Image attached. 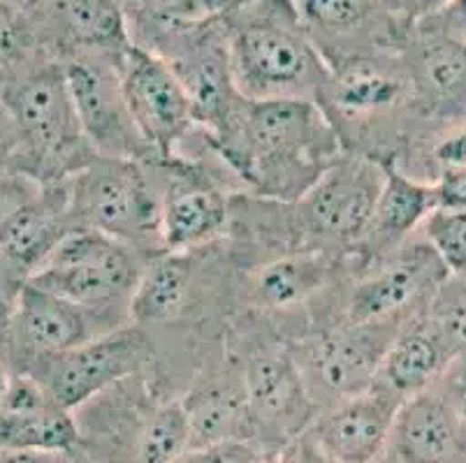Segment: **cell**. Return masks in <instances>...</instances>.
I'll return each instance as SVG.
<instances>
[{
  "mask_svg": "<svg viewBox=\"0 0 466 463\" xmlns=\"http://www.w3.org/2000/svg\"><path fill=\"white\" fill-rule=\"evenodd\" d=\"M79 448L77 419L58 406L37 410H5L0 408V452L45 449L72 454Z\"/></svg>",
  "mask_w": 466,
  "mask_h": 463,
  "instance_id": "f546056e",
  "label": "cell"
},
{
  "mask_svg": "<svg viewBox=\"0 0 466 463\" xmlns=\"http://www.w3.org/2000/svg\"><path fill=\"white\" fill-rule=\"evenodd\" d=\"M334 257L323 250L281 253L258 267L248 297L262 313H290L329 286Z\"/></svg>",
  "mask_w": 466,
  "mask_h": 463,
  "instance_id": "484cf974",
  "label": "cell"
},
{
  "mask_svg": "<svg viewBox=\"0 0 466 463\" xmlns=\"http://www.w3.org/2000/svg\"><path fill=\"white\" fill-rule=\"evenodd\" d=\"M404 61L413 82V102L448 109L466 96V42L418 24L404 42Z\"/></svg>",
  "mask_w": 466,
  "mask_h": 463,
  "instance_id": "44dd1931",
  "label": "cell"
},
{
  "mask_svg": "<svg viewBox=\"0 0 466 463\" xmlns=\"http://www.w3.org/2000/svg\"><path fill=\"white\" fill-rule=\"evenodd\" d=\"M163 209L160 239L165 253H195L216 244L232 225V197L218 178L195 163L158 165Z\"/></svg>",
  "mask_w": 466,
  "mask_h": 463,
  "instance_id": "9a60e30c",
  "label": "cell"
},
{
  "mask_svg": "<svg viewBox=\"0 0 466 463\" xmlns=\"http://www.w3.org/2000/svg\"><path fill=\"white\" fill-rule=\"evenodd\" d=\"M277 452L258 440H230L209 448L188 449L177 463H265Z\"/></svg>",
  "mask_w": 466,
  "mask_h": 463,
  "instance_id": "836d02e7",
  "label": "cell"
},
{
  "mask_svg": "<svg viewBox=\"0 0 466 463\" xmlns=\"http://www.w3.org/2000/svg\"><path fill=\"white\" fill-rule=\"evenodd\" d=\"M451 276L430 241H406L388 260L370 267L350 287L346 322H409L430 308Z\"/></svg>",
  "mask_w": 466,
  "mask_h": 463,
  "instance_id": "4fadbf2b",
  "label": "cell"
},
{
  "mask_svg": "<svg viewBox=\"0 0 466 463\" xmlns=\"http://www.w3.org/2000/svg\"><path fill=\"white\" fill-rule=\"evenodd\" d=\"M181 403L188 418L190 449L230 440H256L241 371L239 376H209L195 385Z\"/></svg>",
  "mask_w": 466,
  "mask_h": 463,
  "instance_id": "d4e9b609",
  "label": "cell"
},
{
  "mask_svg": "<svg viewBox=\"0 0 466 463\" xmlns=\"http://www.w3.org/2000/svg\"><path fill=\"white\" fill-rule=\"evenodd\" d=\"M427 317L455 359L466 362V274H451L436 290Z\"/></svg>",
  "mask_w": 466,
  "mask_h": 463,
  "instance_id": "1f68e13d",
  "label": "cell"
},
{
  "mask_svg": "<svg viewBox=\"0 0 466 463\" xmlns=\"http://www.w3.org/2000/svg\"><path fill=\"white\" fill-rule=\"evenodd\" d=\"M179 76L207 142H223L239 123L247 97L235 86L220 12L175 33L154 51Z\"/></svg>",
  "mask_w": 466,
  "mask_h": 463,
  "instance_id": "52a82bcc",
  "label": "cell"
},
{
  "mask_svg": "<svg viewBox=\"0 0 466 463\" xmlns=\"http://www.w3.org/2000/svg\"><path fill=\"white\" fill-rule=\"evenodd\" d=\"M380 160L343 153L304 197L290 204L295 250L355 253L383 188Z\"/></svg>",
  "mask_w": 466,
  "mask_h": 463,
  "instance_id": "8992f818",
  "label": "cell"
},
{
  "mask_svg": "<svg viewBox=\"0 0 466 463\" xmlns=\"http://www.w3.org/2000/svg\"><path fill=\"white\" fill-rule=\"evenodd\" d=\"M0 3H7V5L21 7V10L31 12V15L35 16L37 12H40V7H42V3H45V0H0Z\"/></svg>",
  "mask_w": 466,
  "mask_h": 463,
  "instance_id": "f6af8a7d",
  "label": "cell"
},
{
  "mask_svg": "<svg viewBox=\"0 0 466 463\" xmlns=\"http://www.w3.org/2000/svg\"><path fill=\"white\" fill-rule=\"evenodd\" d=\"M434 160L443 169H461L466 167V127L446 135L434 144Z\"/></svg>",
  "mask_w": 466,
  "mask_h": 463,
  "instance_id": "74e56055",
  "label": "cell"
},
{
  "mask_svg": "<svg viewBox=\"0 0 466 463\" xmlns=\"http://www.w3.org/2000/svg\"><path fill=\"white\" fill-rule=\"evenodd\" d=\"M149 362V337L144 327L130 322L66 352L37 357L24 373L35 377L58 408L75 413L118 382L139 376Z\"/></svg>",
  "mask_w": 466,
  "mask_h": 463,
  "instance_id": "9c48e42d",
  "label": "cell"
},
{
  "mask_svg": "<svg viewBox=\"0 0 466 463\" xmlns=\"http://www.w3.org/2000/svg\"><path fill=\"white\" fill-rule=\"evenodd\" d=\"M118 72L135 126L158 165L179 163L184 144L200 130L179 76L165 58L137 45L121 54Z\"/></svg>",
  "mask_w": 466,
  "mask_h": 463,
  "instance_id": "8fae6325",
  "label": "cell"
},
{
  "mask_svg": "<svg viewBox=\"0 0 466 463\" xmlns=\"http://www.w3.org/2000/svg\"><path fill=\"white\" fill-rule=\"evenodd\" d=\"M19 148V137H16V127L12 121V114L7 105L0 100V156H12Z\"/></svg>",
  "mask_w": 466,
  "mask_h": 463,
  "instance_id": "b9f144b4",
  "label": "cell"
},
{
  "mask_svg": "<svg viewBox=\"0 0 466 463\" xmlns=\"http://www.w3.org/2000/svg\"><path fill=\"white\" fill-rule=\"evenodd\" d=\"M118 327L126 325L42 290L28 280L21 283L12 304L10 334L26 355V364L37 357L82 346Z\"/></svg>",
  "mask_w": 466,
  "mask_h": 463,
  "instance_id": "ac0fdd59",
  "label": "cell"
},
{
  "mask_svg": "<svg viewBox=\"0 0 466 463\" xmlns=\"http://www.w3.org/2000/svg\"><path fill=\"white\" fill-rule=\"evenodd\" d=\"M10 320H12V304L5 299H0V341L10 334Z\"/></svg>",
  "mask_w": 466,
  "mask_h": 463,
  "instance_id": "7bdbcfd3",
  "label": "cell"
},
{
  "mask_svg": "<svg viewBox=\"0 0 466 463\" xmlns=\"http://www.w3.org/2000/svg\"><path fill=\"white\" fill-rule=\"evenodd\" d=\"M67 91L93 151L103 158L158 165L126 102L118 58L107 51L72 49L58 54Z\"/></svg>",
  "mask_w": 466,
  "mask_h": 463,
  "instance_id": "ba28073f",
  "label": "cell"
},
{
  "mask_svg": "<svg viewBox=\"0 0 466 463\" xmlns=\"http://www.w3.org/2000/svg\"><path fill=\"white\" fill-rule=\"evenodd\" d=\"M404 322H346L323 331L309 343L298 364L307 382L309 397L325 408L374 388L383 357ZM323 408V410H325Z\"/></svg>",
  "mask_w": 466,
  "mask_h": 463,
  "instance_id": "7c38bea8",
  "label": "cell"
},
{
  "mask_svg": "<svg viewBox=\"0 0 466 463\" xmlns=\"http://www.w3.org/2000/svg\"><path fill=\"white\" fill-rule=\"evenodd\" d=\"M420 229L451 274H466V211L434 209Z\"/></svg>",
  "mask_w": 466,
  "mask_h": 463,
  "instance_id": "d6a6232c",
  "label": "cell"
},
{
  "mask_svg": "<svg viewBox=\"0 0 466 463\" xmlns=\"http://www.w3.org/2000/svg\"><path fill=\"white\" fill-rule=\"evenodd\" d=\"M253 438L262 445L298 440L316 419L298 357L283 346H265L251 352L241 368Z\"/></svg>",
  "mask_w": 466,
  "mask_h": 463,
  "instance_id": "5bb4252c",
  "label": "cell"
},
{
  "mask_svg": "<svg viewBox=\"0 0 466 463\" xmlns=\"http://www.w3.org/2000/svg\"><path fill=\"white\" fill-rule=\"evenodd\" d=\"M45 184L24 169H0V227L42 193Z\"/></svg>",
  "mask_w": 466,
  "mask_h": 463,
  "instance_id": "e575fe53",
  "label": "cell"
},
{
  "mask_svg": "<svg viewBox=\"0 0 466 463\" xmlns=\"http://www.w3.org/2000/svg\"><path fill=\"white\" fill-rule=\"evenodd\" d=\"M0 463H70V454L45 452V449H16V452H0Z\"/></svg>",
  "mask_w": 466,
  "mask_h": 463,
  "instance_id": "60d3db41",
  "label": "cell"
},
{
  "mask_svg": "<svg viewBox=\"0 0 466 463\" xmlns=\"http://www.w3.org/2000/svg\"><path fill=\"white\" fill-rule=\"evenodd\" d=\"M304 31L328 67L400 49L410 31L390 19L379 0H292Z\"/></svg>",
  "mask_w": 466,
  "mask_h": 463,
  "instance_id": "2e32d148",
  "label": "cell"
},
{
  "mask_svg": "<svg viewBox=\"0 0 466 463\" xmlns=\"http://www.w3.org/2000/svg\"><path fill=\"white\" fill-rule=\"evenodd\" d=\"M12 373H10V368L5 367V364L0 362V406H3V403H5V398H7V394H10V388H12Z\"/></svg>",
  "mask_w": 466,
  "mask_h": 463,
  "instance_id": "ee69618b",
  "label": "cell"
},
{
  "mask_svg": "<svg viewBox=\"0 0 466 463\" xmlns=\"http://www.w3.org/2000/svg\"><path fill=\"white\" fill-rule=\"evenodd\" d=\"M211 151L251 197L292 204L346 148L316 100L279 97L248 100L235 133Z\"/></svg>",
  "mask_w": 466,
  "mask_h": 463,
  "instance_id": "6da1fadb",
  "label": "cell"
},
{
  "mask_svg": "<svg viewBox=\"0 0 466 463\" xmlns=\"http://www.w3.org/2000/svg\"><path fill=\"white\" fill-rule=\"evenodd\" d=\"M383 188L376 199L374 216L367 235L353 253L362 260L364 269L395 255L436 209L431 184H422L401 172L395 160H383Z\"/></svg>",
  "mask_w": 466,
  "mask_h": 463,
  "instance_id": "d6986e66",
  "label": "cell"
},
{
  "mask_svg": "<svg viewBox=\"0 0 466 463\" xmlns=\"http://www.w3.org/2000/svg\"><path fill=\"white\" fill-rule=\"evenodd\" d=\"M133 45L156 51L167 37L223 10L220 0H118Z\"/></svg>",
  "mask_w": 466,
  "mask_h": 463,
  "instance_id": "f1b7e54d",
  "label": "cell"
},
{
  "mask_svg": "<svg viewBox=\"0 0 466 463\" xmlns=\"http://www.w3.org/2000/svg\"><path fill=\"white\" fill-rule=\"evenodd\" d=\"M265 463H286V458H283V452L281 454H272V457H269V458H267V461Z\"/></svg>",
  "mask_w": 466,
  "mask_h": 463,
  "instance_id": "c3c4849f",
  "label": "cell"
},
{
  "mask_svg": "<svg viewBox=\"0 0 466 463\" xmlns=\"http://www.w3.org/2000/svg\"><path fill=\"white\" fill-rule=\"evenodd\" d=\"M452 362L455 357L425 311L410 317L397 331L395 341L385 352L376 382L406 401L434 388Z\"/></svg>",
  "mask_w": 466,
  "mask_h": 463,
  "instance_id": "603a6c76",
  "label": "cell"
},
{
  "mask_svg": "<svg viewBox=\"0 0 466 463\" xmlns=\"http://www.w3.org/2000/svg\"><path fill=\"white\" fill-rule=\"evenodd\" d=\"M72 227H91L142 253H165L160 239L163 188L156 165L103 158L66 178Z\"/></svg>",
  "mask_w": 466,
  "mask_h": 463,
  "instance_id": "277c9868",
  "label": "cell"
},
{
  "mask_svg": "<svg viewBox=\"0 0 466 463\" xmlns=\"http://www.w3.org/2000/svg\"><path fill=\"white\" fill-rule=\"evenodd\" d=\"M283 458H286V463H339L332 457H328L323 449H318L307 433H302L298 440H292L290 448L283 452Z\"/></svg>",
  "mask_w": 466,
  "mask_h": 463,
  "instance_id": "f35d334b",
  "label": "cell"
},
{
  "mask_svg": "<svg viewBox=\"0 0 466 463\" xmlns=\"http://www.w3.org/2000/svg\"><path fill=\"white\" fill-rule=\"evenodd\" d=\"M451 35L460 37V40H464V42H466V24H464V25H460V28H457V31H452Z\"/></svg>",
  "mask_w": 466,
  "mask_h": 463,
  "instance_id": "7dc6e473",
  "label": "cell"
},
{
  "mask_svg": "<svg viewBox=\"0 0 466 463\" xmlns=\"http://www.w3.org/2000/svg\"><path fill=\"white\" fill-rule=\"evenodd\" d=\"M464 440L466 424L455 403L430 388L401 403L388 454L397 463H451Z\"/></svg>",
  "mask_w": 466,
  "mask_h": 463,
  "instance_id": "ffe728a7",
  "label": "cell"
},
{
  "mask_svg": "<svg viewBox=\"0 0 466 463\" xmlns=\"http://www.w3.org/2000/svg\"><path fill=\"white\" fill-rule=\"evenodd\" d=\"M35 16L21 7L0 3V79L15 82L21 72L45 54Z\"/></svg>",
  "mask_w": 466,
  "mask_h": 463,
  "instance_id": "4dcf8cb0",
  "label": "cell"
},
{
  "mask_svg": "<svg viewBox=\"0 0 466 463\" xmlns=\"http://www.w3.org/2000/svg\"><path fill=\"white\" fill-rule=\"evenodd\" d=\"M401 49L404 45L329 67L316 102L341 137L343 148L350 137L370 130L379 135L385 121L413 102V82Z\"/></svg>",
  "mask_w": 466,
  "mask_h": 463,
  "instance_id": "30bf717a",
  "label": "cell"
},
{
  "mask_svg": "<svg viewBox=\"0 0 466 463\" xmlns=\"http://www.w3.org/2000/svg\"><path fill=\"white\" fill-rule=\"evenodd\" d=\"M193 283V253H158L149 257L130 297V322L144 329L175 322L188 308Z\"/></svg>",
  "mask_w": 466,
  "mask_h": 463,
  "instance_id": "4316f807",
  "label": "cell"
},
{
  "mask_svg": "<svg viewBox=\"0 0 466 463\" xmlns=\"http://www.w3.org/2000/svg\"><path fill=\"white\" fill-rule=\"evenodd\" d=\"M70 463H75V461H72V458H70Z\"/></svg>",
  "mask_w": 466,
  "mask_h": 463,
  "instance_id": "681fc988",
  "label": "cell"
},
{
  "mask_svg": "<svg viewBox=\"0 0 466 463\" xmlns=\"http://www.w3.org/2000/svg\"><path fill=\"white\" fill-rule=\"evenodd\" d=\"M420 24L431 25V28H439V31H446V33L457 31L460 25L466 24V0H452L446 10L430 16V19L420 21Z\"/></svg>",
  "mask_w": 466,
  "mask_h": 463,
  "instance_id": "ab89813d",
  "label": "cell"
},
{
  "mask_svg": "<svg viewBox=\"0 0 466 463\" xmlns=\"http://www.w3.org/2000/svg\"><path fill=\"white\" fill-rule=\"evenodd\" d=\"M35 21L58 54L96 49L121 56L133 45L118 0H45Z\"/></svg>",
  "mask_w": 466,
  "mask_h": 463,
  "instance_id": "7402d4cb",
  "label": "cell"
},
{
  "mask_svg": "<svg viewBox=\"0 0 466 463\" xmlns=\"http://www.w3.org/2000/svg\"><path fill=\"white\" fill-rule=\"evenodd\" d=\"M16 127L31 176L58 184L97 158L82 130L58 56L42 54L0 93Z\"/></svg>",
  "mask_w": 466,
  "mask_h": 463,
  "instance_id": "3957f363",
  "label": "cell"
},
{
  "mask_svg": "<svg viewBox=\"0 0 466 463\" xmlns=\"http://www.w3.org/2000/svg\"><path fill=\"white\" fill-rule=\"evenodd\" d=\"M390 19L410 31L413 25L446 10L452 0H379Z\"/></svg>",
  "mask_w": 466,
  "mask_h": 463,
  "instance_id": "d590c367",
  "label": "cell"
},
{
  "mask_svg": "<svg viewBox=\"0 0 466 463\" xmlns=\"http://www.w3.org/2000/svg\"><path fill=\"white\" fill-rule=\"evenodd\" d=\"M70 227L66 181L45 184L31 204L0 227V260L21 271L26 280Z\"/></svg>",
  "mask_w": 466,
  "mask_h": 463,
  "instance_id": "cb8c5ba5",
  "label": "cell"
},
{
  "mask_svg": "<svg viewBox=\"0 0 466 463\" xmlns=\"http://www.w3.org/2000/svg\"><path fill=\"white\" fill-rule=\"evenodd\" d=\"M436 209L466 211V167L443 169L439 181L431 184Z\"/></svg>",
  "mask_w": 466,
  "mask_h": 463,
  "instance_id": "8d00e7d4",
  "label": "cell"
},
{
  "mask_svg": "<svg viewBox=\"0 0 466 463\" xmlns=\"http://www.w3.org/2000/svg\"><path fill=\"white\" fill-rule=\"evenodd\" d=\"M126 436V463H177L190 449L188 418L184 403L160 401L139 406Z\"/></svg>",
  "mask_w": 466,
  "mask_h": 463,
  "instance_id": "83f0119b",
  "label": "cell"
},
{
  "mask_svg": "<svg viewBox=\"0 0 466 463\" xmlns=\"http://www.w3.org/2000/svg\"><path fill=\"white\" fill-rule=\"evenodd\" d=\"M241 3H248V0H220L223 10H228V7H235V5H241ZM223 10H220V12H223Z\"/></svg>",
  "mask_w": 466,
  "mask_h": 463,
  "instance_id": "bcb514c9",
  "label": "cell"
},
{
  "mask_svg": "<svg viewBox=\"0 0 466 463\" xmlns=\"http://www.w3.org/2000/svg\"><path fill=\"white\" fill-rule=\"evenodd\" d=\"M147 257L91 227H70L28 283L130 325V297Z\"/></svg>",
  "mask_w": 466,
  "mask_h": 463,
  "instance_id": "5b68a950",
  "label": "cell"
},
{
  "mask_svg": "<svg viewBox=\"0 0 466 463\" xmlns=\"http://www.w3.org/2000/svg\"><path fill=\"white\" fill-rule=\"evenodd\" d=\"M401 403L404 398L374 382L367 392L325 408L307 436L339 463H376L388 454Z\"/></svg>",
  "mask_w": 466,
  "mask_h": 463,
  "instance_id": "e0dca14e",
  "label": "cell"
},
{
  "mask_svg": "<svg viewBox=\"0 0 466 463\" xmlns=\"http://www.w3.org/2000/svg\"><path fill=\"white\" fill-rule=\"evenodd\" d=\"M235 86L251 102L316 100L329 67L292 0H248L220 12Z\"/></svg>",
  "mask_w": 466,
  "mask_h": 463,
  "instance_id": "7a4b0ae2",
  "label": "cell"
}]
</instances>
